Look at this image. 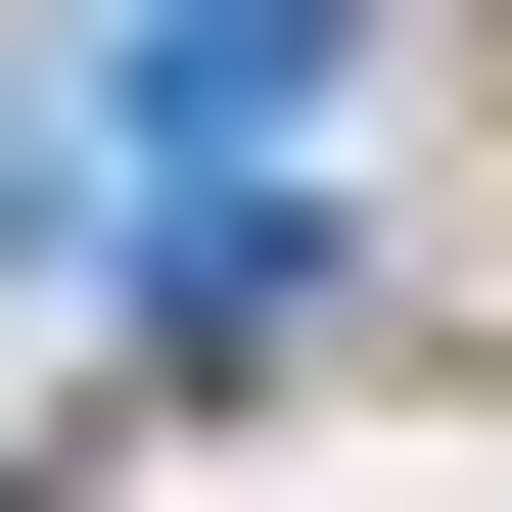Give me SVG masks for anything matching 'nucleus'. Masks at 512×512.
Segmentation results:
<instances>
[{"label": "nucleus", "instance_id": "nucleus-2", "mask_svg": "<svg viewBox=\"0 0 512 512\" xmlns=\"http://www.w3.org/2000/svg\"><path fill=\"white\" fill-rule=\"evenodd\" d=\"M47 280H94V94H0V326H47Z\"/></svg>", "mask_w": 512, "mask_h": 512}, {"label": "nucleus", "instance_id": "nucleus-1", "mask_svg": "<svg viewBox=\"0 0 512 512\" xmlns=\"http://www.w3.org/2000/svg\"><path fill=\"white\" fill-rule=\"evenodd\" d=\"M326 94H373V0H187V47H140V140H187V187H280Z\"/></svg>", "mask_w": 512, "mask_h": 512}]
</instances>
